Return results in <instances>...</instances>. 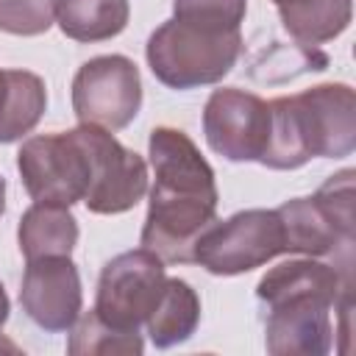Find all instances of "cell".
<instances>
[{
    "label": "cell",
    "mask_w": 356,
    "mask_h": 356,
    "mask_svg": "<svg viewBox=\"0 0 356 356\" xmlns=\"http://www.w3.org/2000/svg\"><path fill=\"white\" fill-rule=\"evenodd\" d=\"M175 19L211 28V31H239L245 19L248 0H175Z\"/></svg>",
    "instance_id": "cell-19"
},
{
    "label": "cell",
    "mask_w": 356,
    "mask_h": 356,
    "mask_svg": "<svg viewBox=\"0 0 356 356\" xmlns=\"http://www.w3.org/2000/svg\"><path fill=\"white\" fill-rule=\"evenodd\" d=\"M239 50V31H211L172 17L147 39V64L161 83L172 89H195L228 75Z\"/></svg>",
    "instance_id": "cell-4"
},
{
    "label": "cell",
    "mask_w": 356,
    "mask_h": 356,
    "mask_svg": "<svg viewBox=\"0 0 356 356\" xmlns=\"http://www.w3.org/2000/svg\"><path fill=\"white\" fill-rule=\"evenodd\" d=\"M17 170L36 203L70 209L83 200L89 189V147L81 128L31 136L17 153Z\"/></svg>",
    "instance_id": "cell-7"
},
{
    "label": "cell",
    "mask_w": 356,
    "mask_h": 356,
    "mask_svg": "<svg viewBox=\"0 0 356 356\" xmlns=\"http://www.w3.org/2000/svg\"><path fill=\"white\" fill-rule=\"evenodd\" d=\"M284 28L303 44L339 36L350 22V0H273Z\"/></svg>",
    "instance_id": "cell-16"
},
{
    "label": "cell",
    "mask_w": 356,
    "mask_h": 356,
    "mask_svg": "<svg viewBox=\"0 0 356 356\" xmlns=\"http://www.w3.org/2000/svg\"><path fill=\"white\" fill-rule=\"evenodd\" d=\"M167 286L164 261L147 250H128L106 261L97 281L95 314L120 331H139Z\"/></svg>",
    "instance_id": "cell-8"
},
{
    "label": "cell",
    "mask_w": 356,
    "mask_h": 356,
    "mask_svg": "<svg viewBox=\"0 0 356 356\" xmlns=\"http://www.w3.org/2000/svg\"><path fill=\"white\" fill-rule=\"evenodd\" d=\"M203 134L228 161H259L270 139V103L242 89H214L203 108Z\"/></svg>",
    "instance_id": "cell-11"
},
{
    "label": "cell",
    "mask_w": 356,
    "mask_h": 356,
    "mask_svg": "<svg viewBox=\"0 0 356 356\" xmlns=\"http://www.w3.org/2000/svg\"><path fill=\"white\" fill-rule=\"evenodd\" d=\"M17 239L28 261L42 256H70L78 242V222L67 206L33 203L19 220Z\"/></svg>",
    "instance_id": "cell-14"
},
{
    "label": "cell",
    "mask_w": 356,
    "mask_h": 356,
    "mask_svg": "<svg viewBox=\"0 0 356 356\" xmlns=\"http://www.w3.org/2000/svg\"><path fill=\"white\" fill-rule=\"evenodd\" d=\"M89 147V189L83 203L95 214H120L134 209L147 189V167L139 153L122 147L111 131L81 125Z\"/></svg>",
    "instance_id": "cell-10"
},
{
    "label": "cell",
    "mask_w": 356,
    "mask_h": 356,
    "mask_svg": "<svg viewBox=\"0 0 356 356\" xmlns=\"http://www.w3.org/2000/svg\"><path fill=\"white\" fill-rule=\"evenodd\" d=\"M145 342L139 337V331H120L111 328L108 323H103L95 309L89 314H78V320L72 323V337L67 350L72 356H108V353H142Z\"/></svg>",
    "instance_id": "cell-18"
},
{
    "label": "cell",
    "mask_w": 356,
    "mask_h": 356,
    "mask_svg": "<svg viewBox=\"0 0 356 356\" xmlns=\"http://www.w3.org/2000/svg\"><path fill=\"white\" fill-rule=\"evenodd\" d=\"M6 320H8V295H6V289L0 284V328H3Z\"/></svg>",
    "instance_id": "cell-21"
},
{
    "label": "cell",
    "mask_w": 356,
    "mask_h": 356,
    "mask_svg": "<svg viewBox=\"0 0 356 356\" xmlns=\"http://www.w3.org/2000/svg\"><path fill=\"white\" fill-rule=\"evenodd\" d=\"M3 209H6V181L0 175V214H3Z\"/></svg>",
    "instance_id": "cell-22"
},
{
    "label": "cell",
    "mask_w": 356,
    "mask_h": 356,
    "mask_svg": "<svg viewBox=\"0 0 356 356\" xmlns=\"http://www.w3.org/2000/svg\"><path fill=\"white\" fill-rule=\"evenodd\" d=\"M139 106H142V81L131 58L97 56L75 72L72 108L81 125L120 131L136 117Z\"/></svg>",
    "instance_id": "cell-9"
},
{
    "label": "cell",
    "mask_w": 356,
    "mask_h": 356,
    "mask_svg": "<svg viewBox=\"0 0 356 356\" xmlns=\"http://www.w3.org/2000/svg\"><path fill=\"white\" fill-rule=\"evenodd\" d=\"M286 253L284 225L275 209H248L214 220L195 242V261L214 275H239Z\"/></svg>",
    "instance_id": "cell-6"
},
{
    "label": "cell",
    "mask_w": 356,
    "mask_h": 356,
    "mask_svg": "<svg viewBox=\"0 0 356 356\" xmlns=\"http://www.w3.org/2000/svg\"><path fill=\"white\" fill-rule=\"evenodd\" d=\"M19 303L44 331H67L81 314V278L70 256L31 259L22 275Z\"/></svg>",
    "instance_id": "cell-12"
},
{
    "label": "cell",
    "mask_w": 356,
    "mask_h": 356,
    "mask_svg": "<svg viewBox=\"0 0 356 356\" xmlns=\"http://www.w3.org/2000/svg\"><path fill=\"white\" fill-rule=\"evenodd\" d=\"M353 170L331 175L314 197H292L275 211L286 253L328 256L353 248Z\"/></svg>",
    "instance_id": "cell-5"
},
{
    "label": "cell",
    "mask_w": 356,
    "mask_h": 356,
    "mask_svg": "<svg viewBox=\"0 0 356 356\" xmlns=\"http://www.w3.org/2000/svg\"><path fill=\"white\" fill-rule=\"evenodd\" d=\"M47 106L44 81L25 70H0V142H14L36 128Z\"/></svg>",
    "instance_id": "cell-13"
},
{
    "label": "cell",
    "mask_w": 356,
    "mask_h": 356,
    "mask_svg": "<svg viewBox=\"0 0 356 356\" xmlns=\"http://www.w3.org/2000/svg\"><path fill=\"white\" fill-rule=\"evenodd\" d=\"M150 164L156 184L150 189L142 248L153 250L164 264H189L195 261L197 236L214 222V170L184 131L167 125L150 131Z\"/></svg>",
    "instance_id": "cell-1"
},
{
    "label": "cell",
    "mask_w": 356,
    "mask_h": 356,
    "mask_svg": "<svg viewBox=\"0 0 356 356\" xmlns=\"http://www.w3.org/2000/svg\"><path fill=\"white\" fill-rule=\"evenodd\" d=\"M56 19V0H0V31L17 36L44 33Z\"/></svg>",
    "instance_id": "cell-20"
},
{
    "label": "cell",
    "mask_w": 356,
    "mask_h": 356,
    "mask_svg": "<svg viewBox=\"0 0 356 356\" xmlns=\"http://www.w3.org/2000/svg\"><path fill=\"white\" fill-rule=\"evenodd\" d=\"M356 145V95L348 83H323L270 100V139L261 164L295 170L314 156L339 159Z\"/></svg>",
    "instance_id": "cell-3"
},
{
    "label": "cell",
    "mask_w": 356,
    "mask_h": 356,
    "mask_svg": "<svg viewBox=\"0 0 356 356\" xmlns=\"http://www.w3.org/2000/svg\"><path fill=\"white\" fill-rule=\"evenodd\" d=\"M200 320V300L195 289L181 278H167L164 295L153 314L145 320L156 348H172L192 337Z\"/></svg>",
    "instance_id": "cell-17"
},
{
    "label": "cell",
    "mask_w": 356,
    "mask_h": 356,
    "mask_svg": "<svg viewBox=\"0 0 356 356\" xmlns=\"http://www.w3.org/2000/svg\"><path fill=\"white\" fill-rule=\"evenodd\" d=\"M353 286L350 270L298 259L273 267L256 286L264 306V342L275 356H323L331 350L328 312Z\"/></svg>",
    "instance_id": "cell-2"
},
{
    "label": "cell",
    "mask_w": 356,
    "mask_h": 356,
    "mask_svg": "<svg viewBox=\"0 0 356 356\" xmlns=\"http://www.w3.org/2000/svg\"><path fill=\"white\" fill-rule=\"evenodd\" d=\"M128 0H56V22L75 42H103L128 25Z\"/></svg>",
    "instance_id": "cell-15"
}]
</instances>
